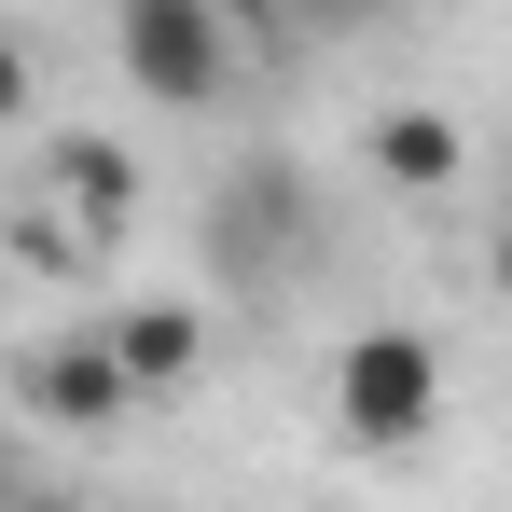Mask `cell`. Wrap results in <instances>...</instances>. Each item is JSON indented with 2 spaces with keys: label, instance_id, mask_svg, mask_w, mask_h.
I'll return each mask as SVG.
<instances>
[{
  "label": "cell",
  "instance_id": "cell-1",
  "mask_svg": "<svg viewBox=\"0 0 512 512\" xmlns=\"http://www.w3.org/2000/svg\"><path fill=\"white\" fill-rule=\"evenodd\" d=\"M333 429L360 457H416L429 429H443V346L416 319H360L333 346Z\"/></svg>",
  "mask_w": 512,
  "mask_h": 512
},
{
  "label": "cell",
  "instance_id": "cell-2",
  "mask_svg": "<svg viewBox=\"0 0 512 512\" xmlns=\"http://www.w3.org/2000/svg\"><path fill=\"white\" fill-rule=\"evenodd\" d=\"M111 42L153 111H208L236 84V0H111Z\"/></svg>",
  "mask_w": 512,
  "mask_h": 512
},
{
  "label": "cell",
  "instance_id": "cell-3",
  "mask_svg": "<svg viewBox=\"0 0 512 512\" xmlns=\"http://www.w3.org/2000/svg\"><path fill=\"white\" fill-rule=\"evenodd\" d=\"M305 236H319V208H305V167H277V153H250V167L208 194V250L236 263V277L305 263Z\"/></svg>",
  "mask_w": 512,
  "mask_h": 512
},
{
  "label": "cell",
  "instance_id": "cell-4",
  "mask_svg": "<svg viewBox=\"0 0 512 512\" xmlns=\"http://www.w3.org/2000/svg\"><path fill=\"white\" fill-rule=\"evenodd\" d=\"M28 402L56 429H125L139 416V374H125V346H111V319L97 333H56L42 360H28Z\"/></svg>",
  "mask_w": 512,
  "mask_h": 512
},
{
  "label": "cell",
  "instance_id": "cell-5",
  "mask_svg": "<svg viewBox=\"0 0 512 512\" xmlns=\"http://www.w3.org/2000/svg\"><path fill=\"white\" fill-rule=\"evenodd\" d=\"M111 346H125L139 402H153V388H194V374H208V319H194V305H125V319H111Z\"/></svg>",
  "mask_w": 512,
  "mask_h": 512
},
{
  "label": "cell",
  "instance_id": "cell-6",
  "mask_svg": "<svg viewBox=\"0 0 512 512\" xmlns=\"http://www.w3.org/2000/svg\"><path fill=\"white\" fill-rule=\"evenodd\" d=\"M56 208H70V222H84V236H111V222H125V208H139V153H125V139H56Z\"/></svg>",
  "mask_w": 512,
  "mask_h": 512
},
{
  "label": "cell",
  "instance_id": "cell-7",
  "mask_svg": "<svg viewBox=\"0 0 512 512\" xmlns=\"http://www.w3.org/2000/svg\"><path fill=\"white\" fill-rule=\"evenodd\" d=\"M471 167V139L443 125V111H374V180H402V194H457Z\"/></svg>",
  "mask_w": 512,
  "mask_h": 512
},
{
  "label": "cell",
  "instance_id": "cell-8",
  "mask_svg": "<svg viewBox=\"0 0 512 512\" xmlns=\"http://www.w3.org/2000/svg\"><path fill=\"white\" fill-rule=\"evenodd\" d=\"M277 14H291V28H305V42H346V28H388V14H402V0H277Z\"/></svg>",
  "mask_w": 512,
  "mask_h": 512
},
{
  "label": "cell",
  "instance_id": "cell-9",
  "mask_svg": "<svg viewBox=\"0 0 512 512\" xmlns=\"http://www.w3.org/2000/svg\"><path fill=\"white\" fill-rule=\"evenodd\" d=\"M28 84H42V70H28V28H14V14H0V125H14V111H28Z\"/></svg>",
  "mask_w": 512,
  "mask_h": 512
},
{
  "label": "cell",
  "instance_id": "cell-10",
  "mask_svg": "<svg viewBox=\"0 0 512 512\" xmlns=\"http://www.w3.org/2000/svg\"><path fill=\"white\" fill-rule=\"evenodd\" d=\"M485 277H499V291H512V222H499V250H485Z\"/></svg>",
  "mask_w": 512,
  "mask_h": 512
},
{
  "label": "cell",
  "instance_id": "cell-11",
  "mask_svg": "<svg viewBox=\"0 0 512 512\" xmlns=\"http://www.w3.org/2000/svg\"><path fill=\"white\" fill-rule=\"evenodd\" d=\"M28 512H70V499H28Z\"/></svg>",
  "mask_w": 512,
  "mask_h": 512
}]
</instances>
